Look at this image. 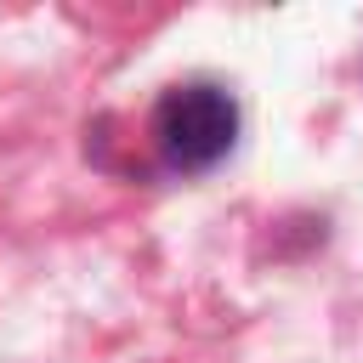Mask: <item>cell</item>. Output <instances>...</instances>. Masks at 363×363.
Segmentation results:
<instances>
[{"mask_svg": "<svg viewBox=\"0 0 363 363\" xmlns=\"http://www.w3.org/2000/svg\"><path fill=\"white\" fill-rule=\"evenodd\" d=\"M238 136V102L221 91V85H176L159 96L153 108V142H159V159L182 176L193 170H210L216 159H227Z\"/></svg>", "mask_w": 363, "mask_h": 363, "instance_id": "obj_1", "label": "cell"}]
</instances>
